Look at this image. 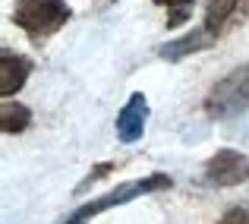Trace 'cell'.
<instances>
[{
  "label": "cell",
  "instance_id": "2",
  "mask_svg": "<svg viewBox=\"0 0 249 224\" xmlns=\"http://www.w3.org/2000/svg\"><path fill=\"white\" fill-rule=\"evenodd\" d=\"M73 10L67 0H16L13 3V25L25 32L32 44H44L51 35L70 22Z\"/></svg>",
  "mask_w": 249,
  "mask_h": 224
},
{
  "label": "cell",
  "instance_id": "7",
  "mask_svg": "<svg viewBox=\"0 0 249 224\" xmlns=\"http://www.w3.org/2000/svg\"><path fill=\"white\" fill-rule=\"evenodd\" d=\"M32 67H35L32 57L3 51V54H0V95L3 98L16 95V92L25 85V79L32 76Z\"/></svg>",
  "mask_w": 249,
  "mask_h": 224
},
{
  "label": "cell",
  "instance_id": "6",
  "mask_svg": "<svg viewBox=\"0 0 249 224\" xmlns=\"http://www.w3.org/2000/svg\"><path fill=\"white\" fill-rule=\"evenodd\" d=\"M145 120H148V101H145L142 92H136V95H129V101L123 104L120 114H117V136H120V142L142 139Z\"/></svg>",
  "mask_w": 249,
  "mask_h": 224
},
{
  "label": "cell",
  "instance_id": "11",
  "mask_svg": "<svg viewBox=\"0 0 249 224\" xmlns=\"http://www.w3.org/2000/svg\"><path fill=\"white\" fill-rule=\"evenodd\" d=\"M218 224H249V202H243V205H231L218 218Z\"/></svg>",
  "mask_w": 249,
  "mask_h": 224
},
{
  "label": "cell",
  "instance_id": "9",
  "mask_svg": "<svg viewBox=\"0 0 249 224\" xmlns=\"http://www.w3.org/2000/svg\"><path fill=\"white\" fill-rule=\"evenodd\" d=\"M155 6H164V10H174V16L167 19V29H177L180 22H186L189 19V6L196 3V0H152Z\"/></svg>",
  "mask_w": 249,
  "mask_h": 224
},
{
  "label": "cell",
  "instance_id": "8",
  "mask_svg": "<svg viewBox=\"0 0 249 224\" xmlns=\"http://www.w3.org/2000/svg\"><path fill=\"white\" fill-rule=\"evenodd\" d=\"M32 127V111L19 101H3L0 108V130L6 136H16V133H25Z\"/></svg>",
  "mask_w": 249,
  "mask_h": 224
},
{
  "label": "cell",
  "instance_id": "10",
  "mask_svg": "<svg viewBox=\"0 0 249 224\" xmlns=\"http://www.w3.org/2000/svg\"><path fill=\"white\" fill-rule=\"evenodd\" d=\"M117 168H123V164H114V161H104L101 168H95V170H89V177H85V180L79 183V187H76V193H85V189L91 187V183H98L101 180V177H107L110 170H117Z\"/></svg>",
  "mask_w": 249,
  "mask_h": 224
},
{
  "label": "cell",
  "instance_id": "1",
  "mask_svg": "<svg viewBox=\"0 0 249 224\" xmlns=\"http://www.w3.org/2000/svg\"><path fill=\"white\" fill-rule=\"evenodd\" d=\"M249 19V0H208L205 13H202V25L193 29L186 38L161 44L155 54L164 57L167 63H177L189 54H199L205 48H214L224 35H231L233 29H240Z\"/></svg>",
  "mask_w": 249,
  "mask_h": 224
},
{
  "label": "cell",
  "instance_id": "4",
  "mask_svg": "<svg viewBox=\"0 0 249 224\" xmlns=\"http://www.w3.org/2000/svg\"><path fill=\"white\" fill-rule=\"evenodd\" d=\"M205 111L208 117H218V120L249 111V63L237 67L233 73H227L221 82L212 85L205 98Z\"/></svg>",
  "mask_w": 249,
  "mask_h": 224
},
{
  "label": "cell",
  "instance_id": "3",
  "mask_svg": "<svg viewBox=\"0 0 249 224\" xmlns=\"http://www.w3.org/2000/svg\"><path fill=\"white\" fill-rule=\"evenodd\" d=\"M170 187H174V180H170L167 174H148V177H142V180L123 183V187H117V189H110V193H104V196H98V199H91V202H85V205H79L63 224H85V221L95 218V215L107 212V208L123 205V202L136 199V196L161 193V189H170Z\"/></svg>",
  "mask_w": 249,
  "mask_h": 224
},
{
  "label": "cell",
  "instance_id": "5",
  "mask_svg": "<svg viewBox=\"0 0 249 224\" xmlns=\"http://www.w3.org/2000/svg\"><path fill=\"white\" fill-rule=\"evenodd\" d=\"M205 180L212 187H240L249 180V158L237 149H221L205 161Z\"/></svg>",
  "mask_w": 249,
  "mask_h": 224
}]
</instances>
